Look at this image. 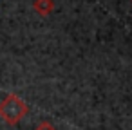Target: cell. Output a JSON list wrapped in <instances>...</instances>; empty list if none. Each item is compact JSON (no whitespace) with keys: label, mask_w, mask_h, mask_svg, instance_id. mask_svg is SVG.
Wrapping results in <instances>:
<instances>
[{"label":"cell","mask_w":132,"mask_h":130,"mask_svg":"<svg viewBox=\"0 0 132 130\" xmlns=\"http://www.w3.org/2000/svg\"><path fill=\"white\" fill-rule=\"evenodd\" d=\"M35 130H56V126H54L51 121H47V119H45V121H40V123L36 125V128H35Z\"/></svg>","instance_id":"obj_3"},{"label":"cell","mask_w":132,"mask_h":130,"mask_svg":"<svg viewBox=\"0 0 132 130\" xmlns=\"http://www.w3.org/2000/svg\"><path fill=\"white\" fill-rule=\"evenodd\" d=\"M130 2H132V0H130Z\"/></svg>","instance_id":"obj_4"},{"label":"cell","mask_w":132,"mask_h":130,"mask_svg":"<svg viewBox=\"0 0 132 130\" xmlns=\"http://www.w3.org/2000/svg\"><path fill=\"white\" fill-rule=\"evenodd\" d=\"M54 0H35L33 2V9L40 15V16H49L54 13Z\"/></svg>","instance_id":"obj_2"},{"label":"cell","mask_w":132,"mask_h":130,"mask_svg":"<svg viewBox=\"0 0 132 130\" xmlns=\"http://www.w3.org/2000/svg\"><path fill=\"white\" fill-rule=\"evenodd\" d=\"M27 112H29V107L16 94H7L0 101V119L9 126L18 125L27 116Z\"/></svg>","instance_id":"obj_1"}]
</instances>
